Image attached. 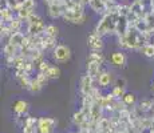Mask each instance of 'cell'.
Returning <instances> with one entry per match:
<instances>
[{
	"mask_svg": "<svg viewBox=\"0 0 154 133\" xmlns=\"http://www.w3.org/2000/svg\"><path fill=\"white\" fill-rule=\"evenodd\" d=\"M122 101L125 103V105H129V106H133L137 103V97H135V94L134 93H131V92H126L125 93V96L122 97Z\"/></svg>",
	"mask_w": 154,
	"mask_h": 133,
	"instance_id": "obj_25",
	"label": "cell"
},
{
	"mask_svg": "<svg viewBox=\"0 0 154 133\" xmlns=\"http://www.w3.org/2000/svg\"><path fill=\"white\" fill-rule=\"evenodd\" d=\"M81 3H83V4H88V3L91 1V0H79Z\"/></svg>",
	"mask_w": 154,
	"mask_h": 133,
	"instance_id": "obj_35",
	"label": "cell"
},
{
	"mask_svg": "<svg viewBox=\"0 0 154 133\" xmlns=\"http://www.w3.org/2000/svg\"><path fill=\"white\" fill-rule=\"evenodd\" d=\"M56 125V121L51 117H43L38 120V132L39 133H52Z\"/></svg>",
	"mask_w": 154,
	"mask_h": 133,
	"instance_id": "obj_6",
	"label": "cell"
},
{
	"mask_svg": "<svg viewBox=\"0 0 154 133\" xmlns=\"http://www.w3.org/2000/svg\"><path fill=\"white\" fill-rule=\"evenodd\" d=\"M140 111L142 112H147V111H152L153 109V101L152 100H142L140 103Z\"/></svg>",
	"mask_w": 154,
	"mask_h": 133,
	"instance_id": "obj_29",
	"label": "cell"
},
{
	"mask_svg": "<svg viewBox=\"0 0 154 133\" xmlns=\"http://www.w3.org/2000/svg\"><path fill=\"white\" fill-rule=\"evenodd\" d=\"M71 57V49L64 44H59L52 49V59L56 63H67Z\"/></svg>",
	"mask_w": 154,
	"mask_h": 133,
	"instance_id": "obj_5",
	"label": "cell"
},
{
	"mask_svg": "<svg viewBox=\"0 0 154 133\" xmlns=\"http://www.w3.org/2000/svg\"><path fill=\"white\" fill-rule=\"evenodd\" d=\"M27 22V33L29 36H42L44 35V31H46V24H44V20L42 19V16L34 13Z\"/></svg>",
	"mask_w": 154,
	"mask_h": 133,
	"instance_id": "obj_2",
	"label": "cell"
},
{
	"mask_svg": "<svg viewBox=\"0 0 154 133\" xmlns=\"http://www.w3.org/2000/svg\"><path fill=\"white\" fill-rule=\"evenodd\" d=\"M8 25H10V28H11V31H12V33L14 32H20V29H22V25H23V20L20 19V17H14L12 20H11L10 23H7Z\"/></svg>",
	"mask_w": 154,
	"mask_h": 133,
	"instance_id": "obj_21",
	"label": "cell"
},
{
	"mask_svg": "<svg viewBox=\"0 0 154 133\" xmlns=\"http://www.w3.org/2000/svg\"><path fill=\"white\" fill-rule=\"evenodd\" d=\"M140 52L142 55L145 56V57L147 59H153L154 57V43H145L140 48Z\"/></svg>",
	"mask_w": 154,
	"mask_h": 133,
	"instance_id": "obj_19",
	"label": "cell"
},
{
	"mask_svg": "<svg viewBox=\"0 0 154 133\" xmlns=\"http://www.w3.org/2000/svg\"><path fill=\"white\" fill-rule=\"evenodd\" d=\"M125 88H121V87H115L114 85V88H112V91H111V94L115 97V99H118V100H121V97H123L125 96Z\"/></svg>",
	"mask_w": 154,
	"mask_h": 133,
	"instance_id": "obj_31",
	"label": "cell"
},
{
	"mask_svg": "<svg viewBox=\"0 0 154 133\" xmlns=\"http://www.w3.org/2000/svg\"><path fill=\"white\" fill-rule=\"evenodd\" d=\"M23 133H39L38 132V119H35V117H26Z\"/></svg>",
	"mask_w": 154,
	"mask_h": 133,
	"instance_id": "obj_10",
	"label": "cell"
},
{
	"mask_svg": "<svg viewBox=\"0 0 154 133\" xmlns=\"http://www.w3.org/2000/svg\"><path fill=\"white\" fill-rule=\"evenodd\" d=\"M110 61L114 67L122 68V67H125V64H126V56H125V53H122V52H112L110 56Z\"/></svg>",
	"mask_w": 154,
	"mask_h": 133,
	"instance_id": "obj_11",
	"label": "cell"
},
{
	"mask_svg": "<svg viewBox=\"0 0 154 133\" xmlns=\"http://www.w3.org/2000/svg\"><path fill=\"white\" fill-rule=\"evenodd\" d=\"M20 8H27V10H34L35 11V8H36V0H22V3H20Z\"/></svg>",
	"mask_w": 154,
	"mask_h": 133,
	"instance_id": "obj_30",
	"label": "cell"
},
{
	"mask_svg": "<svg viewBox=\"0 0 154 133\" xmlns=\"http://www.w3.org/2000/svg\"><path fill=\"white\" fill-rule=\"evenodd\" d=\"M87 60L88 61H97V63L103 64L105 63V56L100 51H91L90 55L87 56Z\"/></svg>",
	"mask_w": 154,
	"mask_h": 133,
	"instance_id": "obj_20",
	"label": "cell"
},
{
	"mask_svg": "<svg viewBox=\"0 0 154 133\" xmlns=\"http://www.w3.org/2000/svg\"><path fill=\"white\" fill-rule=\"evenodd\" d=\"M97 80H98V84L102 88L109 87V85H110V82H111V73L109 72V71H102Z\"/></svg>",
	"mask_w": 154,
	"mask_h": 133,
	"instance_id": "obj_17",
	"label": "cell"
},
{
	"mask_svg": "<svg viewBox=\"0 0 154 133\" xmlns=\"http://www.w3.org/2000/svg\"><path fill=\"white\" fill-rule=\"evenodd\" d=\"M56 47V37H50L43 35L42 36V48L43 51H48V49H54Z\"/></svg>",
	"mask_w": 154,
	"mask_h": 133,
	"instance_id": "obj_18",
	"label": "cell"
},
{
	"mask_svg": "<svg viewBox=\"0 0 154 133\" xmlns=\"http://www.w3.org/2000/svg\"><path fill=\"white\" fill-rule=\"evenodd\" d=\"M46 75L48 76L50 80L59 79L60 77V69H59V67H56V65H51L48 68V71L46 72Z\"/></svg>",
	"mask_w": 154,
	"mask_h": 133,
	"instance_id": "obj_23",
	"label": "cell"
},
{
	"mask_svg": "<svg viewBox=\"0 0 154 133\" xmlns=\"http://www.w3.org/2000/svg\"><path fill=\"white\" fill-rule=\"evenodd\" d=\"M3 52H4L5 59H15L17 55H19L20 48L16 45H14V44H11V43H7L4 45V48H3Z\"/></svg>",
	"mask_w": 154,
	"mask_h": 133,
	"instance_id": "obj_12",
	"label": "cell"
},
{
	"mask_svg": "<svg viewBox=\"0 0 154 133\" xmlns=\"http://www.w3.org/2000/svg\"><path fill=\"white\" fill-rule=\"evenodd\" d=\"M4 3H5V7H8L10 10H12V11H19V8H20V3H22V0H4Z\"/></svg>",
	"mask_w": 154,
	"mask_h": 133,
	"instance_id": "obj_28",
	"label": "cell"
},
{
	"mask_svg": "<svg viewBox=\"0 0 154 133\" xmlns=\"http://www.w3.org/2000/svg\"><path fill=\"white\" fill-rule=\"evenodd\" d=\"M87 113L83 111V109H81V111H78V112H75L74 113V116H72V123L75 124V125H78V126H82L83 124L87 121Z\"/></svg>",
	"mask_w": 154,
	"mask_h": 133,
	"instance_id": "obj_16",
	"label": "cell"
},
{
	"mask_svg": "<svg viewBox=\"0 0 154 133\" xmlns=\"http://www.w3.org/2000/svg\"><path fill=\"white\" fill-rule=\"evenodd\" d=\"M118 19H119V12H106L98 22L94 32H97L100 36L117 33Z\"/></svg>",
	"mask_w": 154,
	"mask_h": 133,
	"instance_id": "obj_1",
	"label": "cell"
},
{
	"mask_svg": "<svg viewBox=\"0 0 154 133\" xmlns=\"http://www.w3.org/2000/svg\"><path fill=\"white\" fill-rule=\"evenodd\" d=\"M87 45L91 51H102L103 49V40L102 36L97 32H93L87 36Z\"/></svg>",
	"mask_w": 154,
	"mask_h": 133,
	"instance_id": "obj_7",
	"label": "cell"
},
{
	"mask_svg": "<svg viewBox=\"0 0 154 133\" xmlns=\"http://www.w3.org/2000/svg\"><path fill=\"white\" fill-rule=\"evenodd\" d=\"M24 39H26V35L23 33V32H14V33L8 37V43L14 44V45L20 48V47L23 45V43H24Z\"/></svg>",
	"mask_w": 154,
	"mask_h": 133,
	"instance_id": "obj_15",
	"label": "cell"
},
{
	"mask_svg": "<svg viewBox=\"0 0 154 133\" xmlns=\"http://www.w3.org/2000/svg\"><path fill=\"white\" fill-rule=\"evenodd\" d=\"M94 79L90 75L86 73L85 76H82L81 79V92L83 96H90L94 91Z\"/></svg>",
	"mask_w": 154,
	"mask_h": 133,
	"instance_id": "obj_8",
	"label": "cell"
},
{
	"mask_svg": "<svg viewBox=\"0 0 154 133\" xmlns=\"http://www.w3.org/2000/svg\"><path fill=\"white\" fill-rule=\"evenodd\" d=\"M90 8L97 13H102L105 15L106 13V0H91L88 3Z\"/></svg>",
	"mask_w": 154,
	"mask_h": 133,
	"instance_id": "obj_14",
	"label": "cell"
},
{
	"mask_svg": "<svg viewBox=\"0 0 154 133\" xmlns=\"http://www.w3.org/2000/svg\"><path fill=\"white\" fill-rule=\"evenodd\" d=\"M100 67L102 64L97 63V61H88L86 63V71H87V75H90L93 79H98V76L100 75Z\"/></svg>",
	"mask_w": 154,
	"mask_h": 133,
	"instance_id": "obj_9",
	"label": "cell"
},
{
	"mask_svg": "<svg viewBox=\"0 0 154 133\" xmlns=\"http://www.w3.org/2000/svg\"><path fill=\"white\" fill-rule=\"evenodd\" d=\"M126 84H127V81L123 77H118L117 80H115V87H121V88H126Z\"/></svg>",
	"mask_w": 154,
	"mask_h": 133,
	"instance_id": "obj_34",
	"label": "cell"
},
{
	"mask_svg": "<svg viewBox=\"0 0 154 133\" xmlns=\"http://www.w3.org/2000/svg\"><path fill=\"white\" fill-rule=\"evenodd\" d=\"M48 8H47V12H48V16L51 19H58V17H62L64 13V11L67 10V5L64 0H52L51 3H48Z\"/></svg>",
	"mask_w": 154,
	"mask_h": 133,
	"instance_id": "obj_4",
	"label": "cell"
},
{
	"mask_svg": "<svg viewBox=\"0 0 154 133\" xmlns=\"http://www.w3.org/2000/svg\"><path fill=\"white\" fill-rule=\"evenodd\" d=\"M62 19L71 24H83L86 20V13L83 8H67Z\"/></svg>",
	"mask_w": 154,
	"mask_h": 133,
	"instance_id": "obj_3",
	"label": "cell"
},
{
	"mask_svg": "<svg viewBox=\"0 0 154 133\" xmlns=\"http://www.w3.org/2000/svg\"><path fill=\"white\" fill-rule=\"evenodd\" d=\"M36 79L39 80V82H40V84L43 85V87H44V85L47 84V82H48V80H50V79H48V76H47L46 73H43V72H38V75H36Z\"/></svg>",
	"mask_w": 154,
	"mask_h": 133,
	"instance_id": "obj_32",
	"label": "cell"
},
{
	"mask_svg": "<svg viewBox=\"0 0 154 133\" xmlns=\"http://www.w3.org/2000/svg\"><path fill=\"white\" fill-rule=\"evenodd\" d=\"M51 67V64L48 63V61H46V60H43L42 63L38 65V69H39V72H43V73H46L47 71H48V68Z\"/></svg>",
	"mask_w": 154,
	"mask_h": 133,
	"instance_id": "obj_33",
	"label": "cell"
},
{
	"mask_svg": "<svg viewBox=\"0 0 154 133\" xmlns=\"http://www.w3.org/2000/svg\"><path fill=\"white\" fill-rule=\"evenodd\" d=\"M42 88H43V85L39 82V80L35 77V79L31 80V84H29V87H28V91L31 93H39L40 91H42Z\"/></svg>",
	"mask_w": 154,
	"mask_h": 133,
	"instance_id": "obj_24",
	"label": "cell"
},
{
	"mask_svg": "<svg viewBox=\"0 0 154 133\" xmlns=\"http://www.w3.org/2000/svg\"><path fill=\"white\" fill-rule=\"evenodd\" d=\"M2 23H10L11 20L14 19V15H12V10H10L8 7H2Z\"/></svg>",
	"mask_w": 154,
	"mask_h": 133,
	"instance_id": "obj_22",
	"label": "cell"
},
{
	"mask_svg": "<svg viewBox=\"0 0 154 133\" xmlns=\"http://www.w3.org/2000/svg\"><path fill=\"white\" fill-rule=\"evenodd\" d=\"M152 89H153V92H154V81H153V85H152Z\"/></svg>",
	"mask_w": 154,
	"mask_h": 133,
	"instance_id": "obj_36",
	"label": "cell"
},
{
	"mask_svg": "<svg viewBox=\"0 0 154 133\" xmlns=\"http://www.w3.org/2000/svg\"><path fill=\"white\" fill-rule=\"evenodd\" d=\"M58 33H59V28L54 24H48L46 27V31H44V35L46 36H50V37H58Z\"/></svg>",
	"mask_w": 154,
	"mask_h": 133,
	"instance_id": "obj_27",
	"label": "cell"
},
{
	"mask_svg": "<svg viewBox=\"0 0 154 133\" xmlns=\"http://www.w3.org/2000/svg\"><path fill=\"white\" fill-rule=\"evenodd\" d=\"M12 109L17 116H23V114H26L28 112L29 105H28L27 101H24V100H17V101L14 104Z\"/></svg>",
	"mask_w": 154,
	"mask_h": 133,
	"instance_id": "obj_13",
	"label": "cell"
},
{
	"mask_svg": "<svg viewBox=\"0 0 154 133\" xmlns=\"http://www.w3.org/2000/svg\"><path fill=\"white\" fill-rule=\"evenodd\" d=\"M31 77H29V73H24V75H22L20 77H17V81H19L20 87L24 88V89H28L29 84H31Z\"/></svg>",
	"mask_w": 154,
	"mask_h": 133,
	"instance_id": "obj_26",
	"label": "cell"
}]
</instances>
